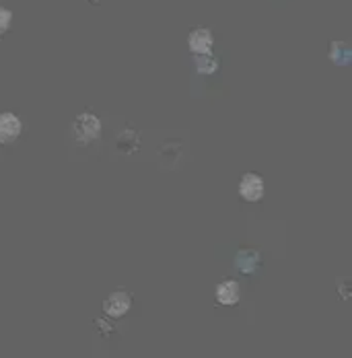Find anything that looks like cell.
I'll return each mask as SVG.
<instances>
[{"instance_id": "30bf717a", "label": "cell", "mask_w": 352, "mask_h": 358, "mask_svg": "<svg viewBox=\"0 0 352 358\" xmlns=\"http://www.w3.org/2000/svg\"><path fill=\"white\" fill-rule=\"evenodd\" d=\"M194 62H196V71L200 74H212L218 69V58L214 54H200V56H194Z\"/></svg>"}, {"instance_id": "5b68a950", "label": "cell", "mask_w": 352, "mask_h": 358, "mask_svg": "<svg viewBox=\"0 0 352 358\" xmlns=\"http://www.w3.org/2000/svg\"><path fill=\"white\" fill-rule=\"evenodd\" d=\"M188 48L194 56H200V54H211L212 52V34L211 29H204V27H198L194 29L190 37H188Z\"/></svg>"}, {"instance_id": "9c48e42d", "label": "cell", "mask_w": 352, "mask_h": 358, "mask_svg": "<svg viewBox=\"0 0 352 358\" xmlns=\"http://www.w3.org/2000/svg\"><path fill=\"white\" fill-rule=\"evenodd\" d=\"M352 52L349 48V43L344 41H332L330 43V60L334 64H340V66H346L351 62Z\"/></svg>"}, {"instance_id": "8fae6325", "label": "cell", "mask_w": 352, "mask_h": 358, "mask_svg": "<svg viewBox=\"0 0 352 358\" xmlns=\"http://www.w3.org/2000/svg\"><path fill=\"white\" fill-rule=\"evenodd\" d=\"M10 23H13V13L8 8L0 6V36H4L10 29Z\"/></svg>"}, {"instance_id": "6da1fadb", "label": "cell", "mask_w": 352, "mask_h": 358, "mask_svg": "<svg viewBox=\"0 0 352 358\" xmlns=\"http://www.w3.org/2000/svg\"><path fill=\"white\" fill-rule=\"evenodd\" d=\"M72 130H74V138H76V143H80V144L93 143V141H97V138H99V134H101V120H99L95 113L85 111V113H80V115H76V117H74V122H72Z\"/></svg>"}, {"instance_id": "277c9868", "label": "cell", "mask_w": 352, "mask_h": 358, "mask_svg": "<svg viewBox=\"0 0 352 358\" xmlns=\"http://www.w3.org/2000/svg\"><path fill=\"white\" fill-rule=\"evenodd\" d=\"M23 132V122L10 113V111H2L0 113V144H10L17 141Z\"/></svg>"}, {"instance_id": "3957f363", "label": "cell", "mask_w": 352, "mask_h": 358, "mask_svg": "<svg viewBox=\"0 0 352 358\" xmlns=\"http://www.w3.org/2000/svg\"><path fill=\"white\" fill-rule=\"evenodd\" d=\"M264 178L258 173H244L239 179V196L246 202H260L264 196Z\"/></svg>"}, {"instance_id": "52a82bcc", "label": "cell", "mask_w": 352, "mask_h": 358, "mask_svg": "<svg viewBox=\"0 0 352 358\" xmlns=\"http://www.w3.org/2000/svg\"><path fill=\"white\" fill-rule=\"evenodd\" d=\"M235 268L241 274H253L260 268V253L255 250H241L235 257Z\"/></svg>"}, {"instance_id": "8992f818", "label": "cell", "mask_w": 352, "mask_h": 358, "mask_svg": "<svg viewBox=\"0 0 352 358\" xmlns=\"http://www.w3.org/2000/svg\"><path fill=\"white\" fill-rule=\"evenodd\" d=\"M239 296H241V288L237 280H223L216 285V301L220 305H235L239 303Z\"/></svg>"}, {"instance_id": "ba28073f", "label": "cell", "mask_w": 352, "mask_h": 358, "mask_svg": "<svg viewBox=\"0 0 352 358\" xmlns=\"http://www.w3.org/2000/svg\"><path fill=\"white\" fill-rule=\"evenodd\" d=\"M115 144H118V150L122 152H134L141 148V134L134 128H126L118 134Z\"/></svg>"}, {"instance_id": "7a4b0ae2", "label": "cell", "mask_w": 352, "mask_h": 358, "mask_svg": "<svg viewBox=\"0 0 352 358\" xmlns=\"http://www.w3.org/2000/svg\"><path fill=\"white\" fill-rule=\"evenodd\" d=\"M130 307H132V299L126 290H113L104 301V313L107 317H113V320L124 317L130 311Z\"/></svg>"}]
</instances>
